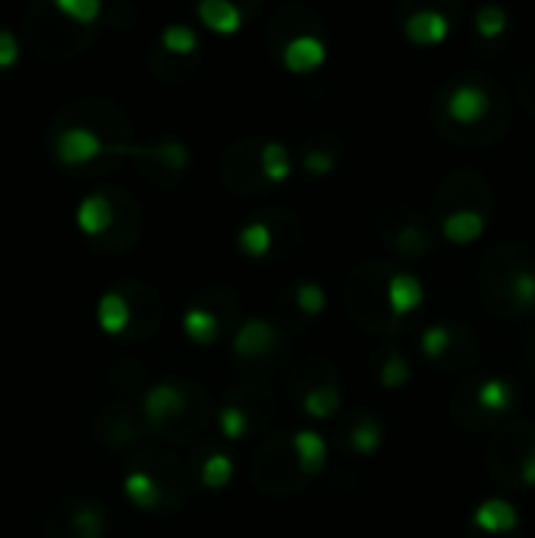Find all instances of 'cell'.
Segmentation results:
<instances>
[{
    "mask_svg": "<svg viewBox=\"0 0 535 538\" xmlns=\"http://www.w3.org/2000/svg\"><path fill=\"white\" fill-rule=\"evenodd\" d=\"M444 107H447V117H451L454 123L473 126V123H482L491 114V92H488V85L479 82V79H463L451 89Z\"/></svg>",
    "mask_w": 535,
    "mask_h": 538,
    "instance_id": "1",
    "label": "cell"
},
{
    "mask_svg": "<svg viewBox=\"0 0 535 538\" xmlns=\"http://www.w3.org/2000/svg\"><path fill=\"white\" fill-rule=\"evenodd\" d=\"M54 155L60 164H85L101 155V139L85 126H70L57 136Z\"/></svg>",
    "mask_w": 535,
    "mask_h": 538,
    "instance_id": "2",
    "label": "cell"
},
{
    "mask_svg": "<svg viewBox=\"0 0 535 538\" xmlns=\"http://www.w3.org/2000/svg\"><path fill=\"white\" fill-rule=\"evenodd\" d=\"M517 523H520L517 507L504 498H488L473 513V526L485 535H507L517 529Z\"/></svg>",
    "mask_w": 535,
    "mask_h": 538,
    "instance_id": "3",
    "label": "cell"
},
{
    "mask_svg": "<svg viewBox=\"0 0 535 538\" xmlns=\"http://www.w3.org/2000/svg\"><path fill=\"white\" fill-rule=\"evenodd\" d=\"M403 32L413 45L432 48V45H441V41L447 38V32H451V26H447V19L438 10H416L410 19H406Z\"/></svg>",
    "mask_w": 535,
    "mask_h": 538,
    "instance_id": "4",
    "label": "cell"
},
{
    "mask_svg": "<svg viewBox=\"0 0 535 538\" xmlns=\"http://www.w3.org/2000/svg\"><path fill=\"white\" fill-rule=\"evenodd\" d=\"M422 296H425L422 281H419L416 274H410V271H400V274H394L391 281H388V306H391V312L397 318L416 312L422 306Z\"/></svg>",
    "mask_w": 535,
    "mask_h": 538,
    "instance_id": "5",
    "label": "cell"
},
{
    "mask_svg": "<svg viewBox=\"0 0 535 538\" xmlns=\"http://www.w3.org/2000/svg\"><path fill=\"white\" fill-rule=\"evenodd\" d=\"M441 233L447 243L454 246H466V243H476L479 236L485 233V218L473 208H460V211H451L447 218L441 221Z\"/></svg>",
    "mask_w": 535,
    "mask_h": 538,
    "instance_id": "6",
    "label": "cell"
},
{
    "mask_svg": "<svg viewBox=\"0 0 535 538\" xmlns=\"http://www.w3.org/2000/svg\"><path fill=\"white\" fill-rule=\"evenodd\" d=\"M284 63L293 73H309L325 63V45L315 35H296L284 48Z\"/></svg>",
    "mask_w": 535,
    "mask_h": 538,
    "instance_id": "7",
    "label": "cell"
},
{
    "mask_svg": "<svg viewBox=\"0 0 535 538\" xmlns=\"http://www.w3.org/2000/svg\"><path fill=\"white\" fill-rule=\"evenodd\" d=\"M513 400H517V391H513V384L504 381V378H485L479 387H476V403L479 410L491 413V416H501L507 413Z\"/></svg>",
    "mask_w": 535,
    "mask_h": 538,
    "instance_id": "8",
    "label": "cell"
},
{
    "mask_svg": "<svg viewBox=\"0 0 535 538\" xmlns=\"http://www.w3.org/2000/svg\"><path fill=\"white\" fill-rule=\"evenodd\" d=\"M183 410V394L177 391L174 384H155L152 391L145 394V413L148 419L164 422L170 416H177Z\"/></svg>",
    "mask_w": 535,
    "mask_h": 538,
    "instance_id": "9",
    "label": "cell"
},
{
    "mask_svg": "<svg viewBox=\"0 0 535 538\" xmlns=\"http://www.w3.org/2000/svg\"><path fill=\"white\" fill-rule=\"evenodd\" d=\"M199 16H202V23L214 32H237L240 23H243L240 7H233L230 0H202Z\"/></svg>",
    "mask_w": 535,
    "mask_h": 538,
    "instance_id": "10",
    "label": "cell"
},
{
    "mask_svg": "<svg viewBox=\"0 0 535 538\" xmlns=\"http://www.w3.org/2000/svg\"><path fill=\"white\" fill-rule=\"evenodd\" d=\"M271 343H274V328L268 325V321L255 318V321H246V325L240 328L233 347H237L240 356H262Z\"/></svg>",
    "mask_w": 535,
    "mask_h": 538,
    "instance_id": "11",
    "label": "cell"
},
{
    "mask_svg": "<svg viewBox=\"0 0 535 538\" xmlns=\"http://www.w3.org/2000/svg\"><path fill=\"white\" fill-rule=\"evenodd\" d=\"M293 450H296V460H299V466H303V472H318L321 466H325L328 447H325V438H321L318 432H309V428L296 432Z\"/></svg>",
    "mask_w": 535,
    "mask_h": 538,
    "instance_id": "12",
    "label": "cell"
},
{
    "mask_svg": "<svg viewBox=\"0 0 535 538\" xmlns=\"http://www.w3.org/2000/svg\"><path fill=\"white\" fill-rule=\"evenodd\" d=\"M76 221H79L82 233H89V236L104 233L107 227H111V221H114L111 202H107L104 196H89V199H85V202L79 205V211H76Z\"/></svg>",
    "mask_w": 535,
    "mask_h": 538,
    "instance_id": "13",
    "label": "cell"
},
{
    "mask_svg": "<svg viewBox=\"0 0 535 538\" xmlns=\"http://www.w3.org/2000/svg\"><path fill=\"white\" fill-rule=\"evenodd\" d=\"M507 299L517 312L535 309V268H513L507 274Z\"/></svg>",
    "mask_w": 535,
    "mask_h": 538,
    "instance_id": "14",
    "label": "cell"
},
{
    "mask_svg": "<svg viewBox=\"0 0 535 538\" xmlns=\"http://www.w3.org/2000/svg\"><path fill=\"white\" fill-rule=\"evenodd\" d=\"M98 321L107 334H120L130 325V303L120 293H104L98 299Z\"/></svg>",
    "mask_w": 535,
    "mask_h": 538,
    "instance_id": "15",
    "label": "cell"
},
{
    "mask_svg": "<svg viewBox=\"0 0 535 538\" xmlns=\"http://www.w3.org/2000/svg\"><path fill=\"white\" fill-rule=\"evenodd\" d=\"M123 488H126V494L133 498V504L142 507V510L155 507L158 498H161L158 482H155L152 476H145V472H130V476L123 479Z\"/></svg>",
    "mask_w": 535,
    "mask_h": 538,
    "instance_id": "16",
    "label": "cell"
},
{
    "mask_svg": "<svg viewBox=\"0 0 535 538\" xmlns=\"http://www.w3.org/2000/svg\"><path fill=\"white\" fill-rule=\"evenodd\" d=\"M337 406H340V391H337V387H331V384L315 387V391H309L306 400H303V410H306L309 416H315V419L334 416Z\"/></svg>",
    "mask_w": 535,
    "mask_h": 538,
    "instance_id": "17",
    "label": "cell"
},
{
    "mask_svg": "<svg viewBox=\"0 0 535 538\" xmlns=\"http://www.w3.org/2000/svg\"><path fill=\"white\" fill-rule=\"evenodd\" d=\"M183 331L199 340V343H211L214 337H218V318H214L208 309H189L183 315Z\"/></svg>",
    "mask_w": 535,
    "mask_h": 538,
    "instance_id": "18",
    "label": "cell"
},
{
    "mask_svg": "<svg viewBox=\"0 0 535 538\" xmlns=\"http://www.w3.org/2000/svg\"><path fill=\"white\" fill-rule=\"evenodd\" d=\"M476 32L488 41H495L507 32V10L498 7V4H485L479 13H476Z\"/></svg>",
    "mask_w": 535,
    "mask_h": 538,
    "instance_id": "19",
    "label": "cell"
},
{
    "mask_svg": "<svg viewBox=\"0 0 535 538\" xmlns=\"http://www.w3.org/2000/svg\"><path fill=\"white\" fill-rule=\"evenodd\" d=\"M262 167L268 180H287L290 177V158L281 142H268L262 148Z\"/></svg>",
    "mask_w": 535,
    "mask_h": 538,
    "instance_id": "20",
    "label": "cell"
},
{
    "mask_svg": "<svg viewBox=\"0 0 535 538\" xmlns=\"http://www.w3.org/2000/svg\"><path fill=\"white\" fill-rule=\"evenodd\" d=\"M381 425L375 422V419H359L356 422V428L350 432V441H353V447L359 450V454H375L378 450V444H381Z\"/></svg>",
    "mask_w": 535,
    "mask_h": 538,
    "instance_id": "21",
    "label": "cell"
},
{
    "mask_svg": "<svg viewBox=\"0 0 535 538\" xmlns=\"http://www.w3.org/2000/svg\"><path fill=\"white\" fill-rule=\"evenodd\" d=\"M451 340H454V334H451V328L447 325H432V328H425L422 331V353L428 356V359H441L447 350H451Z\"/></svg>",
    "mask_w": 535,
    "mask_h": 538,
    "instance_id": "22",
    "label": "cell"
},
{
    "mask_svg": "<svg viewBox=\"0 0 535 538\" xmlns=\"http://www.w3.org/2000/svg\"><path fill=\"white\" fill-rule=\"evenodd\" d=\"M240 246L249 255H265L271 249V230L262 221H252L240 230Z\"/></svg>",
    "mask_w": 535,
    "mask_h": 538,
    "instance_id": "23",
    "label": "cell"
},
{
    "mask_svg": "<svg viewBox=\"0 0 535 538\" xmlns=\"http://www.w3.org/2000/svg\"><path fill=\"white\" fill-rule=\"evenodd\" d=\"M230 476H233V463L224 454H211L202 466V482L208 488H224L230 482Z\"/></svg>",
    "mask_w": 535,
    "mask_h": 538,
    "instance_id": "24",
    "label": "cell"
},
{
    "mask_svg": "<svg viewBox=\"0 0 535 538\" xmlns=\"http://www.w3.org/2000/svg\"><path fill=\"white\" fill-rule=\"evenodd\" d=\"M161 41H164V48L174 51V54H192V51H196V45H199L196 32H192L189 26H167Z\"/></svg>",
    "mask_w": 535,
    "mask_h": 538,
    "instance_id": "25",
    "label": "cell"
},
{
    "mask_svg": "<svg viewBox=\"0 0 535 538\" xmlns=\"http://www.w3.org/2000/svg\"><path fill=\"white\" fill-rule=\"evenodd\" d=\"M406 381H410V362H406L397 350L388 353V359L381 365V387H403Z\"/></svg>",
    "mask_w": 535,
    "mask_h": 538,
    "instance_id": "26",
    "label": "cell"
},
{
    "mask_svg": "<svg viewBox=\"0 0 535 538\" xmlns=\"http://www.w3.org/2000/svg\"><path fill=\"white\" fill-rule=\"evenodd\" d=\"M296 303L306 315H318L321 309H325V290H321L318 284H299L296 287Z\"/></svg>",
    "mask_w": 535,
    "mask_h": 538,
    "instance_id": "27",
    "label": "cell"
},
{
    "mask_svg": "<svg viewBox=\"0 0 535 538\" xmlns=\"http://www.w3.org/2000/svg\"><path fill=\"white\" fill-rule=\"evenodd\" d=\"M397 249H400L403 255H425V249H428L425 230H422V227H406V230L397 236Z\"/></svg>",
    "mask_w": 535,
    "mask_h": 538,
    "instance_id": "28",
    "label": "cell"
},
{
    "mask_svg": "<svg viewBox=\"0 0 535 538\" xmlns=\"http://www.w3.org/2000/svg\"><path fill=\"white\" fill-rule=\"evenodd\" d=\"M57 7L63 13H70L73 19H79V23H92V19L98 16V10H101L98 0H60Z\"/></svg>",
    "mask_w": 535,
    "mask_h": 538,
    "instance_id": "29",
    "label": "cell"
},
{
    "mask_svg": "<svg viewBox=\"0 0 535 538\" xmlns=\"http://www.w3.org/2000/svg\"><path fill=\"white\" fill-rule=\"evenodd\" d=\"M221 432L227 438H243L246 435V416L237 410V406H224V410H221Z\"/></svg>",
    "mask_w": 535,
    "mask_h": 538,
    "instance_id": "30",
    "label": "cell"
},
{
    "mask_svg": "<svg viewBox=\"0 0 535 538\" xmlns=\"http://www.w3.org/2000/svg\"><path fill=\"white\" fill-rule=\"evenodd\" d=\"M76 529L85 535V538H98V529H101V520H98V513L92 507H82L76 513Z\"/></svg>",
    "mask_w": 535,
    "mask_h": 538,
    "instance_id": "31",
    "label": "cell"
},
{
    "mask_svg": "<svg viewBox=\"0 0 535 538\" xmlns=\"http://www.w3.org/2000/svg\"><path fill=\"white\" fill-rule=\"evenodd\" d=\"M520 485L535 488V435H532V444L526 447V454L520 457Z\"/></svg>",
    "mask_w": 535,
    "mask_h": 538,
    "instance_id": "32",
    "label": "cell"
},
{
    "mask_svg": "<svg viewBox=\"0 0 535 538\" xmlns=\"http://www.w3.org/2000/svg\"><path fill=\"white\" fill-rule=\"evenodd\" d=\"M16 57H19V45L13 32L0 29V67H10V63H16Z\"/></svg>",
    "mask_w": 535,
    "mask_h": 538,
    "instance_id": "33",
    "label": "cell"
},
{
    "mask_svg": "<svg viewBox=\"0 0 535 538\" xmlns=\"http://www.w3.org/2000/svg\"><path fill=\"white\" fill-rule=\"evenodd\" d=\"M306 167L312 170L315 177H321V174H331L334 158H331V152H309V155H306Z\"/></svg>",
    "mask_w": 535,
    "mask_h": 538,
    "instance_id": "34",
    "label": "cell"
}]
</instances>
